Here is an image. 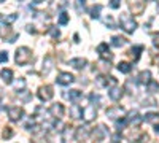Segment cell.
<instances>
[{
    "label": "cell",
    "mask_w": 159,
    "mask_h": 143,
    "mask_svg": "<svg viewBox=\"0 0 159 143\" xmlns=\"http://www.w3.org/2000/svg\"><path fill=\"white\" fill-rule=\"evenodd\" d=\"M119 5H121V3H119L118 0H111V2H110V7H111V8H115V10H116V8H119Z\"/></svg>",
    "instance_id": "d590c367"
},
{
    "label": "cell",
    "mask_w": 159,
    "mask_h": 143,
    "mask_svg": "<svg viewBox=\"0 0 159 143\" xmlns=\"http://www.w3.org/2000/svg\"><path fill=\"white\" fill-rule=\"evenodd\" d=\"M105 135H107V127H105L103 124H100L99 127H96L94 132H92V137H94L97 141H102L105 138Z\"/></svg>",
    "instance_id": "8fae6325"
},
{
    "label": "cell",
    "mask_w": 159,
    "mask_h": 143,
    "mask_svg": "<svg viewBox=\"0 0 159 143\" xmlns=\"http://www.w3.org/2000/svg\"><path fill=\"white\" fill-rule=\"evenodd\" d=\"M96 116H97V108L96 107L89 105V107H86L83 110V118H84L86 123H91L92 119H96Z\"/></svg>",
    "instance_id": "9c48e42d"
},
{
    "label": "cell",
    "mask_w": 159,
    "mask_h": 143,
    "mask_svg": "<svg viewBox=\"0 0 159 143\" xmlns=\"http://www.w3.org/2000/svg\"><path fill=\"white\" fill-rule=\"evenodd\" d=\"M0 75H2L3 81H5L7 84H11V83H13V70H11V69H3Z\"/></svg>",
    "instance_id": "d6986e66"
},
{
    "label": "cell",
    "mask_w": 159,
    "mask_h": 143,
    "mask_svg": "<svg viewBox=\"0 0 159 143\" xmlns=\"http://www.w3.org/2000/svg\"><path fill=\"white\" fill-rule=\"evenodd\" d=\"M56 81L59 84H62V86H67V84H70V83L75 81V76L72 73H69V72H61L57 75V78H56Z\"/></svg>",
    "instance_id": "5b68a950"
},
{
    "label": "cell",
    "mask_w": 159,
    "mask_h": 143,
    "mask_svg": "<svg viewBox=\"0 0 159 143\" xmlns=\"http://www.w3.org/2000/svg\"><path fill=\"white\" fill-rule=\"evenodd\" d=\"M49 113H51V116H54V118H61L64 114V107L61 103H52L51 108H49Z\"/></svg>",
    "instance_id": "9a60e30c"
},
{
    "label": "cell",
    "mask_w": 159,
    "mask_h": 143,
    "mask_svg": "<svg viewBox=\"0 0 159 143\" xmlns=\"http://www.w3.org/2000/svg\"><path fill=\"white\" fill-rule=\"evenodd\" d=\"M64 97L72 100V102H78L80 99L83 97V92H81V91H78V89H73V91H70V92H64Z\"/></svg>",
    "instance_id": "5bb4252c"
},
{
    "label": "cell",
    "mask_w": 159,
    "mask_h": 143,
    "mask_svg": "<svg viewBox=\"0 0 159 143\" xmlns=\"http://www.w3.org/2000/svg\"><path fill=\"white\" fill-rule=\"evenodd\" d=\"M110 143H119V141H110Z\"/></svg>",
    "instance_id": "7bdbcfd3"
},
{
    "label": "cell",
    "mask_w": 159,
    "mask_h": 143,
    "mask_svg": "<svg viewBox=\"0 0 159 143\" xmlns=\"http://www.w3.org/2000/svg\"><path fill=\"white\" fill-rule=\"evenodd\" d=\"M24 116V110L21 107H10L8 108V118L10 121H19Z\"/></svg>",
    "instance_id": "52a82bcc"
},
{
    "label": "cell",
    "mask_w": 159,
    "mask_h": 143,
    "mask_svg": "<svg viewBox=\"0 0 159 143\" xmlns=\"http://www.w3.org/2000/svg\"><path fill=\"white\" fill-rule=\"evenodd\" d=\"M89 100H91V103H92V107H100L102 105V102H103V99L99 96V94H94V92H92L91 96H89Z\"/></svg>",
    "instance_id": "7402d4cb"
},
{
    "label": "cell",
    "mask_w": 159,
    "mask_h": 143,
    "mask_svg": "<svg viewBox=\"0 0 159 143\" xmlns=\"http://www.w3.org/2000/svg\"><path fill=\"white\" fill-rule=\"evenodd\" d=\"M75 5H76L78 11H81V10H84V2H81V0H78V2H76Z\"/></svg>",
    "instance_id": "e575fe53"
},
{
    "label": "cell",
    "mask_w": 159,
    "mask_h": 143,
    "mask_svg": "<svg viewBox=\"0 0 159 143\" xmlns=\"http://www.w3.org/2000/svg\"><path fill=\"white\" fill-rule=\"evenodd\" d=\"M154 131H156V134H159V124H156V126H154Z\"/></svg>",
    "instance_id": "ab89813d"
},
{
    "label": "cell",
    "mask_w": 159,
    "mask_h": 143,
    "mask_svg": "<svg viewBox=\"0 0 159 143\" xmlns=\"http://www.w3.org/2000/svg\"><path fill=\"white\" fill-rule=\"evenodd\" d=\"M100 10H102V5H92L88 11H89L91 18H92V19H96V18L100 16Z\"/></svg>",
    "instance_id": "ffe728a7"
},
{
    "label": "cell",
    "mask_w": 159,
    "mask_h": 143,
    "mask_svg": "<svg viewBox=\"0 0 159 143\" xmlns=\"http://www.w3.org/2000/svg\"><path fill=\"white\" fill-rule=\"evenodd\" d=\"M15 60L18 65H25L32 60V51L27 48V46H21L16 49V56H15Z\"/></svg>",
    "instance_id": "6da1fadb"
},
{
    "label": "cell",
    "mask_w": 159,
    "mask_h": 143,
    "mask_svg": "<svg viewBox=\"0 0 159 143\" xmlns=\"http://www.w3.org/2000/svg\"><path fill=\"white\" fill-rule=\"evenodd\" d=\"M24 87H25V80H24V78H21V80L16 81V92H18V94L22 92Z\"/></svg>",
    "instance_id": "f1b7e54d"
},
{
    "label": "cell",
    "mask_w": 159,
    "mask_h": 143,
    "mask_svg": "<svg viewBox=\"0 0 159 143\" xmlns=\"http://www.w3.org/2000/svg\"><path fill=\"white\" fill-rule=\"evenodd\" d=\"M118 83L116 78L113 76H97V84L103 86V87H115Z\"/></svg>",
    "instance_id": "8992f818"
},
{
    "label": "cell",
    "mask_w": 159,
    "mask_h": 143,
    "mask_svg": "<svg viewBox=\"0 0 159 143\" xmlns=\"http://www.w3.org/2000/svg\"><path fill=\"white\" fill-rule=\"evenodd\" d=\"M111 45L116 46V48H121V46L126 45V38L119 37V35H115V37H111Z\"/></svg>",
    "instance_id": "44dd1931"
},
{
    "label": "cell",
    "mask_w": 159,
    "mask_h": 143,
    "mask_svg": "<svg viewBox=\"0 0 159 143\" xmlns=\"http://www.w3.org/2000/svg\"><path fill=\"white\" fill-rule=\"evenodd\" d=\"M154 62H156V65L159 67V56H156V57H154Z\"/></svg>",
    "instance_id": "f35d334b"
},
{
    "label": "cell",
    "mask_w": 159,
    "mask_h": 143,
    "mask_svg": "<svg viewBox=\"0 0 159 143\" xmlns=\"http://www.w3.org/2000/svg\"><path fill=\"white\" fill-rule=\"evenodd\" d=\"M8 60V54L7 53H0V62H7Z\"/></svg>",
    "instance_id": "74e56055"
},
{
    "label": "cell",
    "mask_w": 159,
    "mask_h": 143,
    "mask_svg": "<svg viewBox=\"0 0 159 143\" xmlns=\"http://www.w3.org/2000/svg\"><path fill=\"white\" fill-rule=\"evenodd\" d=\"M97 53H99L103 59H108V60H111V57H113V54L110 53V49H108V45H107V43H100V45L97 46Z\"/></svg>",
    "instance_id": "30bf717a"
},
{
    "label": "cell",
    "mask_w": 159,
    "mask_h": 143,
    "mask_svg": "<svg viewBox=\"0 0 159 143\" xmlns=\"http://www.w3.org/2000/svg\"><path fill=\"white\" fill-rule=\"evenodd\" d=\"M48 32H49L52 37H54V38H59V37H61V32H59V29H57V27H54V25H49Z\"/></svg>",
    "instance_id": "f546056e"
},
{
    "label": "cell",
    "mask_w": 159,
    "mask_h": 143,
    "mask_svg": "<svg viewBox=\"0 0 159 143\" xmlns=\"http://www.w3.org/2000/svg\"><path fill=\"white\" fill-rule=\"evenodd\" d=\"M52 96H54V91H52V87L51 86H42L40 87V91H38V99L40 100H51L52 99Z\"/></svg>",
    "instance_id": "277c9868"
},
{
    "label": "cell",
    "mask_w": 159,
    "mask_h": 143,
    "mask_svg": "<svg viewBox=\"0 0 159 143\" xmlns=\"http://www.w3.org/2000/svg\"><path fill=\"white\" fill-rule=\"evenodd\" d=\"M124 114H126V110H124L123 107H119V105L111 107V108L107 110V116H108L110 119H113V121H118L119 118H123Z\"/></svg>",
    "instance_id": "3957f363"
},
{
    "label": "cell",
    "mask_w": 159,
    "mask_h": 143,
    "mask_svg": "<svg viewBox=\"0 0 159 143\" xmlns=\"http://www.w3.org/2000/svg\"><path fill=\"white\" fill-rule=\"evenodd\" d=\"M88 137H89V127L88 126H80L75 129V140L84 141Z\"/></svg>",
    "instance_id": "ba28073f"
},
{
    "label": "cell",
    "mask_w": 159,
    "mask_h": 143,
    "mask_svg": "<svg viewBox=\"0 0 159 143\" xmlns=\"http://www.w3.org/2000/svg\"><path fill=\"white\" fill-rule=\"evenodd\" d=\"M147 91H148L150 94L157 92V91H159V83H157V81H154V80H151V81L147 84Z\"/></svg>",
    "instance_id": "484cf974"
},
{
    "label": "cell",
    "mask_w": 159,
    "mask_h": 143,
    "mask_svg": "<svg viewBox=\"0 0 159 143\" xmlns=\"http://www.w3.org/2000/svg\"><path fill=\"white\" fill-rule=\"evenodd\" d=\"M13 135H15L13 129H11V127H5V131H3V138H11Z\"/></svg>",
    "instance_id": "d6a6232c"
},
{
    "label": "cell",
    "mask_w": 159,
    "mask_h": 143,
    "mask_svg": "<svg viewBox=\"0 0 159 143\" xmlns=\"http://www.w3.org/2000/svg\"><path fill=\"white\" fill-rule=\"evenodd\" d=\"M119 24H121L123 30H126L127 34H132L137 29V21L130 15H127V13H123V15L119 16Z\"/></svg>",
    "instance_id": "7a4b0ae2"
},
{
    "label": "cell",
    "mask_w": 159,
    "mask_h": 143,
    "mask_svg": "<svg viewBox=\"0 0 159 143\" xmlns=\"http://www.w3.org/2000/svg\"><path fill=\"white\" fill-rule=\"evenodd\" d=\"M142 105H145V107H147V105H148V107H154V105H156V100H154L153 97H151V99H145Z\"/></svg>",
    "instance_id": "836d02e7"
},
{
    "label": "cell",
    "mask_w": 159,
    "mask_h": 143,
    "mask_svg": "<svg viewBox=\"0 0 159 143\" xmlns=\"http://www.w3.org/2000/svg\"><path fill=\"white\" fill-rule=\"evenodd\" d=\"M86 64H88V60L83 59V57H76V59H72V60H70V65H72L73 69H76V70L84 69V67H86Z\"/></svg>",
    "instance_id": "2e32d148"
},
{
    "label": "cell",
    "mask_w": 159,
    "mask_h": 143,
    "mask_svg": "<svg viewBox=\"0 0 159 143\" xmlns=\"http://www.w3.org/2000/svg\"><path fill=\"white\" fill-rule=\"evenodd\" d=\"M103 22H105V25H108V29H116V24H115V21H113L111 16H105L103 18Z\"/></svg>",
    "instance_id": "83f0119b"
},
{
    "label": "cell",
    "mask_w": 159,
    "mask_h": 143,
    "mask_svg": "<svg viewBox=\"0 0 159 143\" xmlns=\"http://www.w3.org/2000/svg\"><path fill=\"white\" fill-rule=\"evenodd\" d=\"M143 119L147 121V123H154V121L159 119V113H147Z\"/></svg>",
    "instance_id": "4316f807"
},
{
    "label": "cell",
    "mask_w": 159,
    "mask_h": 143,
    "mask_svg": "<svg viewBox=\"0 0 159 143\" xmlns=\"http://www.w3.org/2000/svg\"><path fill=\"white\" fill-rule=\"evenodd\" d=\"M3 110V103H2V100H0V111Z\"/></svg>",
    "instance_id": "60d3db41"
},
{
    "label": "cell",
    "mask_w": 159,
    "mask_h": 143,
    "mask_svg": "<svg viewBox=\"0 0 159 143\" xmlns=\"http://www.w3.org/2000/svg\"><path fill=\"white\" fill-rule=\"evenodd\" d=\"M25 30H27L29 34H35V32H37L35 27H34V25H30V24H29V25H25Z\"/></svg>",
    "instance_id": "8d00e7d4"
},
{
    "label": "cell",
    "mask_w": 159,
    "mask_h": 143,
    "mask_svg": "<svg viewBox=\"0 0 159 143\" xmlns=\"http://www.w3.org/2000/svg\"><path fill=\"white\" fill-rule=\"evenodd\" d=\"M151 40H153V45L156 48H159V32H153L151 34Z\"/></svg>",
    "instance_id": "1f68e13d"
},
{
    "label": "cell",
    "mask_w": 159,
    "mask_h": 143,
    "mask_svg": "<svg viewBox=\"0 0 159 143\" xmlns=\"http://www.w3.org/2000/svg\"><path fill=\"white\" fill-rule=\"evenodd\" d=\"M51 69H52V59H51V56H46L45 62H43V72H45V75H48Z\"/></svg>",
    "instance_id": "d4e9b609"
},
{
    "label": "cell",
    "mask_w": 159,
    "mask_h": 143,
    "mask_svg": "<svg viewBox=\"0 0 159 143\" xmlns=\"http://www.w3.org/2000/svg\"><path fill=\"white\" fill-rule=\"evenodd\" d=\"M70 114L73 116L75 119H78V118H81V116H83V110L80 108V105H76V103H75V105L70 108Z\"/></svg>",
    "instance_id": "603a6c76"
},
{
    "label": "cell",
    "mask_w": 159,
    "mask_h": 143,
    "mask_svg": "<svg viewBox=\"0 0 159 143\" xmlns=\"http://www.w3.org/2000/svg\"><path fill=\"white\" fill-rule=\"evenodd\" d=\"M67 22H69V15H67V13H61V15H59V24L64 25Z\"/></svg>",
    "instance_id": "4dcf8cb0"
},
{
    "label": "cell",
    "mask_w": 159,
    "mask_h": 143,
    "mask_svg": "<svg viewBox=\"0 0 159 143\" xmlns=\"http://www.w3.org/2000/svg\"><path fill=\"white\" fill-rule=\"evenodd\" d=\"M129 8L134 11V15H142L143 10L147 8V2H130Z\"/></svg>",
    "instance_id": "7c38bea8"
},
{
    "label": "cell",
    "mask_w": 159,
    "mask_h": 143,
    "mask_svg": "<svg viewBox=\"0 0 159 143\" xmlns=\"http://www.w3.org/2000/svg\"><path fill=\"white\" fill-rule=\"evenodd\" d=\"M118 70L121 72V73H130L132 65H130L129 62H119V64H118Z\"/></svg>",
    "instance_id": "cb8c5ba5"
},
{
    "label": "cell",
    "mask_w": 159,
    "mask_h": 143,
    "mask_svg": "<svg viewBox=\"0 0 159 143\" xmlns=\"http://www.w3.org/2000/svg\"><path fill=\"white\" fill-rule=\"evenodd\" d=\"M157 13H159V2H157Z\"/></svg>",
    "instance_id": "b9f144b4"
},
{
    "label": "cell",
    "mask_w": 159,
    "mask_h": 143,
    "mask_svg": "<svg viewBox=\"0 0 159 143\" xmlns=\"http://www.w3.org/2000/svg\"><path fill=\"white\" fill-rule=\"evenodd\" d=\"M142 51H143V46H142V45H137V46H132V48H130L129 54L132 56V59H134V60H139Z\"/></svg>",
    "instance_id": "ac0fdd59"
},
{
    "label": "cell",
    "mask_w": 159,
    "mask_h": 143,
    "mask_svg": "<svg viewBox=\"0 0 159 143\" xmlns=\"http://www.w3.org/2000/svg\"><path fill=\"white\" fill-rule=\"evenodd\" d=\"M108 96H110V99L111 100H119L121 99V96H123V89L121 87H111L110 91H108Z\"/></svg>",
    "instance_id": "e0dca14e"
},
{
    "label": "cell",
    "mask_w": 159,
    "mask_h": 143,
    "mask_svg": "<svg viewBox=\"0 0 159 143\" xmlns=\"http://www.w3.org/2000/svg\"><path fill=\"white\" fill-rule=\"evenodd\" d=\"M150 81H151V72H150V70H143V72L139 73L137 83H140V84H143V86H147Z\"/></svg>",
    "instance_id": "4fadbf2b"
}]
</instances>
